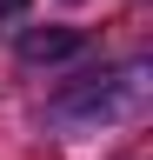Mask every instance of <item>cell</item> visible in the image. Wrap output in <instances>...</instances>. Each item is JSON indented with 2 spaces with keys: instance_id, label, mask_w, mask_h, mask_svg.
I'll use <instances>...</instances> for the list:
<instances>
[{
  "instance_id": "1",
  "label": "cell",
  "mask_w": 153,
  "mask_h": 160,
  "mask_svg": "<svg viewBox=\"0 0 153 160\" xmlns=\"http://www.w3.org/2000/svg\"><path fill=\"white\" fill-rule=\"evenodd\" d=\"M20 53L40 67V60H67V53H80V33L73 27H53V33H27L20 40Z\"/></svg>"
},
{
  "instance_id": "2",
  "label": "cell",
  "mask_w": 153,
  "mask_h": 160,
  "mask_svg": "<svg viewBox=\"0 0 153 160\" xmlns=\"http://www.w3.org/2000/svg\"><path fill=\"white\" fill-rule=\"evenodd\" d=\"M27 7H33V0H0V27H13V20H20Z\"/></svg>"
}]
</instances>
